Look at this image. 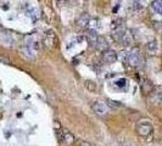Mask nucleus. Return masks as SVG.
Here are the masks:
<instances>
[{"mask_svg": "<svg viewBox=\"0 0 162 146\" xmlns=\"http://www.w3.org/2000/svg\"><path fill=\"white\" fill-rule=\"evenodd\" d=\"M141 89H143V93H144V94H147V93L152 91V89H154V84H152L149 79H145V80L141 83Z\"/></svg>", "mask_w": 162, "mask_h": 146, "instance_id": "nucleus-11", "label": "nucleus"}, {"mask_svg": "<svg viewBox=\"0 0 162 146\" xmlns=\"http://www.w3.org/2000/svg\"><path fill=\"white\" fill-rule=\"evenodd\" d=\"M59 138L62 141V144L66 146L72 145L74 143V136L73 134H71L68 130H60L59 131Z\"/></svg>", "mask_w": 162, "mask_h": 146, "instance_id": "nucleus-4", "label": "nucleus"}, {"mask_svg": "<svg viewBox=\"0 0 162 146\" xmlns=\"http://www.w3.org/2000/svg\"><path fill=\"white\" fill-rule=\"evenodd\" d=\"M21 52H22L23 57L28 58V60H34L35 56H37V50H35L33 46L27 45V44L22 45V48H21Z\"/></svg>", "mask_w": 162, "mask_h": 146, "instance_id": "nucleus-5", "label": "nucleus"}, {"mask_svg": "<svg viewBox=\"0 0 162 146\" xmlns=\"http://www.w3.org/2000/svg\"><path fill=\"white\" fill-rule=\"evenodd\" d=\"M91 107H93V111L96 115H99V116H106V115H109V112L111 110L110 106L107 105V102L104 101H95L91 105Z\"/></svg>", "mask_w": 162, "mask_h": 146, "instance_id": "nucleus-2", "label": "nucleus"}, {"mask_svg": "<svg viewBox=\"0 0 162 146\" xmlns=\"http://www.w3.org/2000/svg\"><path fill=\"white\" fill-rule=\"evenodd\" d=\"M146 49L147 51H150V52H155L159 49V44H157L156 40H151V42H149L146 44Z\"/></svg>", "mask_w": 162, "mask_h": 146, "instance_id": "nucleus-14", "label": "nucleus"}, {"mask_svg": "<svg viewBox=\"0 0 162 146\" xmlns=\"http://www.w3.org/2000/svg\"><path fill=\"white\" fill-rule=\"evenodd\" d=\"M132 7L134 9V10H141L143 9V4L140 2V1H133V4H132Z\"/></svg>", "mask_w": 162, "mask_h": 146, "instance_id": "nucleus-16", "label": "nucleus"}, {"mask_svg": "<svg viewBox=\"0 0 162 146\" xmlns=\"http://www.w3.org/2000/svg\"><path fill=\"white\" fill-rule=\"evenodd\" d=\"M89 23H90V16H89L88 14L81 15V17L77 20V26L81 27V28H86V27H88Z\"/></svg>", "mask_w": 162, "mask_h": 146, "instance_id": "nucleus-9", "label": "nucleus"}, {"mask_svg": "<svg viewBox=\"0 0 162 146\" xmlns=\"http://www.w3.org/2000/svg\"><path fill=\"white\" fill-rule=\"evenodd\" d=\"M77 146H91V144H89L88 141H79Z\"/></svg>", "mask_w": 162, "mask_h": 146, "instance_id": "nucleus-17", "label": "nucleus"}, {"mask_svg": "<svg viewBox=\"0 0 162 146\" xmlns=\"http://www.w3.org/2000/svg\"><path fill=\"white\" fill-rule=\"evenodd\" d=\"M127 62L133 67H139L143 63V56L138 48H133L127 55Z\"/></svg>", "mask_w": 162, "mask_h": 146, "instance_id": "nucleus-1", "label": "nucleus"}, {"mask_svg": "<svg viewBox=\"0 0 162 146\" xmlns=\"http://www.w3.org/2000/svg\"><path fill=\"white\" fill-rule=\"evenodd\" d=\"M126 30H127V29L124 28V27H119V28L113 29V30H112V37H113V39H115L116 42H118V43H119Z\"/></svg>", "mask_w": 162, "mask_h": 146, "instance_id": "nucleus-10", "label": "nucleus"}, {"mask_svg": "<svg viewBox=\"0 0 162 146\" xmlns=\"http://www.w3.org/2000/svg\"><path fill=\"white\" fill-rule=\"evenodd\" d=\"M91 46H94V48H95V49H98V50L105 51V50H107V49H109V43H107L106 38H104V37H98L96 42L93 44Z\"/></svg>", "mask_w": 162, "mask_h": 146, "instance_id": "nucleus-7", "label": "nucleus"}, {"mask_svg": "<svg viewBox=\"0 0 162 146\" xmlns=\"http://www.w3.org/2000/svg\"><path fill=\"white\" fill-rule=\"evenodd\" d=\"M137 131H138V134H139L140 136L146 138V136H149V135L152 133V125L149 123V121H143V122H140V123L138 124Z\"/></svg>", "mask_w": 162, "mask_h": 146, "instance_id": "nucleus-3", "label": "nucleus"}, {"mask_svg": "<svg viewBox=\"0 0 162 146\" xmlns=\"http://www.w3.org/2000/svg\"><path fill=\"white\" fill-rule=\"evenodd\" d=\"M116 60H117V52H116L115 50L107 49V50L103 51V61L105 63L111 65V63L116 62Z\"/></svg>", "mask_w": 162, "mask_h": 146, "instance_id": "nucleus-6", "label": "nucleus"}, {"mask_svg": "<svg viewBox=\"0 0 162 146\" xmlns=\"http://www.w3.org/2000/svg\"><path fill=\"white\" fill-rule=\"evenodd\" d=\"M54 43H55V34H54L53 32H50V34L46 33V37H45V45L49 46V48H51V46L54 45Z\"/></svg>", "mask_w": 162, "mask_h": 146, "instance_id": "nucleus-13", "label": "nucleus"}, {"mask_svg": "<svg viewBox=\"0 0 162 146\" xmlns=\"http://www.w3.org/2000/svg\"><path fill=\"white\" fill-rule=\"evenodd\" d=\"M151 7L155 12L159 15H162V0H155L151 2Z\"/></svg>", "mask_w": 162, "mask_h": 146, "instance_id": "nucleus-12", "label": "nucleus"}, {"mask_svg": "<svg viewBox=\"0 0 162 146\" xmlns=\"http://www.w3.org/2000/svg\"><path fill=\"white\" fill-rule=\"evenodd\" d=\"M133 40H134V38H133L132 32L129 29H127L124 32V34H123V37H122V39H121L119 43L122 44V45H124V46H128V45H131L133 43Z\"/></svg>", "mask_w": 162, "mask_h": 146, "instance_id": "nucleus-8", "label": "nucleus"}, {"mask_svg": "<svg viewBox=\"0 0 162 146\" xmlns=\"http://www.w3.org/2000/svg\"><path fill=\"white\" fill-rule=\"evenodd\" d=\"M115 85L117 88H127V85H128V80L124 79V78H119V79H117V80L115 82Z\"/></svg>", "mask_w": 162, "mask_h": 146, "instance_id": "nucleus-15", "label": "nucleus"}]
</instances>
